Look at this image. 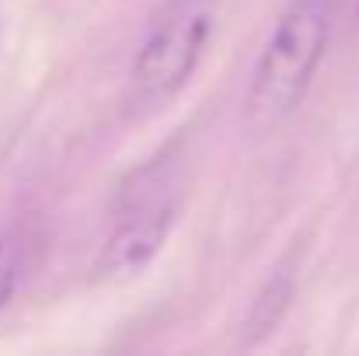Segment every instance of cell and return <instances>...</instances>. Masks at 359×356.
Listing matches in <instances>:
<instances>
[{
	"label": "cell",
	"mask_w": 359,
	"mask_h": 356,
	"mask_svg": "<svg viewBox=\"0 0 359 356\" xmlns=\"http://www.w3.org/2000/svg\"><path fill=\"white\" fill-rule=\"evenodd\" d=\"M178 161L171 157V150H164L161 157L143 164L122 189L112 235L98 258V272L119 279L147 269L178 220Z\"/></svg>",
	"instance_id": "7a4b0ae2"
},
{
	"label": "cell",
	"mask_w": 359,
	"mask_h": 356,
	"mask_svg": "<svg viewBox=\"0 0 359 356\" xmlns=\"http://www.w3.org/2000/svg\"><path fill=\"white\" fill-rule=\"evenodd\" d=\"M332 39V0H290L279 14L248 88V119L279 126L307 98Z\"/></svg>",
	"instance_id": "6da1fadb"
},
{
	"label": "cell",
	"mask_w": 359,
	"mask_h": 356,
	"mask_svg": "<svg viewBox=\"0 0 359 356\" xmlns=\"http://www.w3.org/2000/svg\"><path fill=\"white\" fill-rule=\"evenodd\" d=\"M213 0H171L150 25L133 60V88L147 105H164L196 77L213 39Z\"/></svg>",
	"instance_id": "3957f363"
},
{
	"label": "cell",
	"mask_w": 359,
	"mask_h": 356,
	"mask_svg": "<svg viewBox=\"0 0 359 356\" xmlns=\"http://www.w3.org/2000/svg\"><path fill=\"white\" fill-rule=\"evenodd\" d=\"M356 14H359V4H356Z\"/></svg>",
	"instance_id": "8992f818"
},
{
	"label": "cell",
	"mask_w": 359,
	"mask_h": 356,
	"mask_svg": "<svg viewBox=\"0 0 359 356\" xmlns=\"http://www.w3.org/2000/svg\"><path fill=\"white\" fill-rule=\"evenodd\" d=\"M297 279H300V244H293L276 262L269 279L262 283V290H258V297L248 311V322H244V343H258L269 332H276V325L283 322V315H286V308L297 294Z\"/></svg>",
	"instance_id": "277c9868"
},
{
	"label": "cell",
	"mask_w": 359,
	"mask_h": 356,
	"mask_svg": "<svg viewBox=\"0 0 359 356\" xmlns=\"http://www.w3.org/2000/svg\"><path fill=\"white\" fill-rule=\"evenodd\" d=\"M18 276H21V248H18V237L11 231H0V311L7 308L14 286H18Z\"/></svg>",
	"instance_id": "5b68a950"
}]
</instances>
